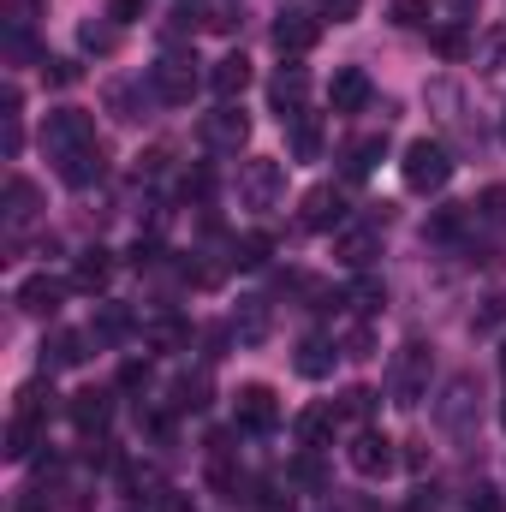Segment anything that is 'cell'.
I'll return each instance as SVG.
<instances>
[{"mask_svg": "<svg viewBox=\"0 0 506 512\" xmlns=\"http://www.w3.org/2000/svg\"><path fill=\"white\" fill-rule=\"evenodd\" d=\"M399 173H405V185H411V191H441V185L453 179V155H447L441 143H429V137H417V143L405 149V161H399Z\"/></svg>", "mask_w": 506, "mask_h": 512, "instance_id": "obj_1", "label": "cell"}, {"mask_svg": "<svg viewBox=\"0 0 506 512\" xmlns=\"http://www.w3.org/2000/svg\"><path fill=\"white\" fill-rule=\"evenodd\" d=\"M84 143H96V120L84 114V108H54L48 120H42V149L60 161V155H72V149H84Z\"/></svg>", "mask_w": 506, "mask_h": 512, "instance_id": "obj_2", "label": "cell"}, {"mask_svg": "<svg viewBox=\"0 0 506 512\" xmlns=\"http://www.w3.org/2000/svg\"><path fill=\"white\" fill-rule=\"evenodd\" d=\"M280 191H286V167H280V161L256 155V161L239 167V197H245V209H274Z\"/></svg>", "mask_w": 506, "mask_h": 512, "instance_id": "obj_3", "label": "cell"}, {"mask_svg": "<svg viewBox=\"0 0 506 512\" xmlns=\"http://www.w3.org/2000/svg\"><path fill=\"white\" fill-rule=\"evenodd\" d=\"M149 90H155L161 102H173V108L191 102V96H197V60H191V54H167V60H155V66H149Z\"/></svg>", "mask_w": 506, "mask_h": 512, "instance_id": "obj_4", "label": "cell"}, {"mask_svg": "<svg viewBox=\"0 0 506 512\" xmlns=\"http://www.w3.org/2000/svg\"><path fill=\"white\" fill-rule=\"evenodd\" d=\"M233 423L251 429V435H268V429L280 423V399H274V387H262V382L239 387V393H233Z\"/></svg>", "mask_w": 506, "mask_h": 512, "instance_id": "obj_5", "label": "cell"}, {"mask_svg": "<svg viewBox=\"0 0 506 512\" xmlns=\"http://www.w3.org/2000/svg\"><path fill=\"white\" fill-rule=\"evenodd\" d=\"M197 137H203V149H239L245 137H251V120L227 102V108H215V114H203V126H197Z\"/></svg>", "mask_w": 506, "mask_h": 512, "instance_id": "obj_6", "label": "cell"}, {"mask_svg": "<svg viewBox=\"0 0 506 512\" xmlns=\"http://www.w3.org/2000/svg\"><path fill=\"white\" fill-rule=\"evenodd\" d=\"M423 382H429V352L411 340V346L399 352V364H393V405H417Z\"/></svg>", "mask_w": 506, "mask_h": 512, "instance_id": "obj_7", "label": "cell"}, {"mask_svg": "<svg viewBox=\"0 0 506 512\" xmlns=\"http://www.w3.org/2000/svg\"><path fill=\"white\" fill-rule=\"evenodd\" d=\"M322 42V18L316 12H280V24H274V48L280 54H310Z\"/></svg>", "mask_w": 506, "mask_h": 512, "instance_id": "obj_8", "label": "cell"}, {"mask_svg": "<svg viewBox=\"0 0 506 512\" xmlns=\"http://www.w3.org/2000/svg\"><path fill=\"white\" fill-rule=\"evenodd\" d=\"M346 459H352V471H358V477H387V471L399 465L393 441H387V435H376V429H364V435L352 441V453H346Z\"/></svg>", "mask_w": 506, "mask_h": 512, "instance_id": "obj_9", "label": "cell"}, {"mask_svg": "<svg viewBox=\"0 0 506 512\" xmlns=\"http://www.w3.org/2000/svg\"><path fill=\"white\" fill-rule=\"evenodd\" d=\"M108 173V155H102V143H84V149H72V155H60V179L72 185V191H84V185H96Z\"/></svg>", "mask_w": 506, "mask_h": 512, "instance_id": "obj_10", "label": "cell"}, {"mask_svg": "<svg viewBox=\"0 0 506 512\" xmlns=\"http://www.w3.org/2000/svg\"><path fill=\"white\" fill-rule=\"evenodd\" d=\"M328 102H334V114H358V108L370 102V78H364V66H340L334 84H328Z\"/></svg>", "mask_w": 506, "mask_h": 512, "instance_id": "obj_11", "label": "cell"}, {"mask_svg": "<svg viewBox=\"0 0 506 512\" xmlns=\"http://www.w3.org/2000/svg\"><path fill=\"white\" fill-rule=\"evenodd\" d=\"M60 298H66V280H54V274H30L18 286V310H30V316H54Z\"/></svg>", "mask_w": 506, "mask_h": 512, "instance_id": "obj_12", "label": "cell"}, {"mask_svg": "<svg viewBox=\"0 0 506 512\" xmlns=\"http://www.w3.org/2000/svg\"><path fill=\"white\" fill-rule=\"evenodd\" d=\"M84 334H72V328H54L48 340H42V370H78L84 364Z\"/></svg>", "mask_w": 506, "mask_h": 512, "instance_id": "obj_13", "label": "cell"}, {"mask_svg": "<svg viewBox=\"0 0 506 512\" xmlns=\"http://www.w3.org/2000/svg\"><path fill=\"white\" fill-rule=\"evenodd\" d=\"M245 84H251V60H245V54H227V60H215V72H209V90H215L221 102L245 96Z\"/></svg>", "mask_w": 506, "mask_h": 512, "instance_id": "obj_14", "label": "cell"}, {"mask_svg": "<svg viewBox=\"0 0 506 512\" xmlns=\"http://www.w3.org/2000/svg\"><path fill=\"white\" fill-rule=\"evenodd\" d=\"M340 221H346L340 191H334V185H316V191L304 197V227H316V233H322V227H340Z\"/></svg>", "mask_w": 506, "mask_h": 512, "instance_id": "obj_15", "label": "cell"}, {"mask_svg": "<svg viewBox=\"0 0 506 512\" xmlns=\"http://www.w3.org/2000/svg\"><path fill=\"white\" fill-rule=\"evenodd\" d=\"M334 358H340V346L334 340H322V334H310L304 346H298V376H310V382H322V376H334Z\"/></svg>", "mask_w": 506, "mask_h": 512, "instance_id": "obj_16", "label": "cell"}, {"mask_svg": "<svg viewBox=\"0 0 506 512\" xmlns=\"http://www.w3.org/2000/svg\"><path fill=\"white\" fill-rule=\"evenodd\" d=\"M381 251V239L370 227H340V239H334V256L346 262V268H370V256Z\"/></svg>", "mask_w": 506, "mask_h": 512, "instance_id": "obj_17", "label": "cell"}, {"mask_svg": "<svg viewBox=\"0 0 506 512\" xmlns=\"http://www.w3.org/2000/svg\"><path fill=\"white\" fill-rule=\"evenodd\" d=\"M108 280H114V251L90 245V251L78 256V268H72V286H84V292H102Z\"/></svg>", "mask_w": 506, "mask_h": 512, "instance_id": "obj_18", "label": "cell"}, {"mask_svg": "<svg viewBox=\"0 0 506 512\" xmlns=\"http://www.w3.org/2000/svg\"><path fill=\"white\" fill-rule=\"evenodd\" d=\"M108 417H114V399H108V393H96V387H90V393H78V399H72V423H78L84 435H102V429H108Z\"/></svg>", "mask_w": 506, "mask_h": 512, "instance_id": "obj_19", "label": "cell"}, {"mask_svg": "<svg viewBox=\"0 0 506 512\" xmlns=\"http://www.w3.org/2000/svg\"><path fill=\"white\" fill-rule=\"evenodd\" d=\"M334 423H340V411L316 405V411H304V417H298V441H304L310 453H322V447L334 441Z\"/></svg>", "mask_w": 506, "mask_h": 512, "instance_id": "obj_20", "label": "cell"}, {"mask_svg": "<svg viewBox=\"0 0 506 512\" xmlns=\"http://www.w3.org/2000/svg\"><path fill=\"white\" fill-rule=\"evenodd\" d=\"M304 90H310V78H304V66H280V78H274V108H286L280 120H292V114H298V102H304Z\"/></svg>", "mask_w": 506, "mask_h": 512, "instance_id": "obj_21", "label": "cell"}, {"mask_svg": "<svg viewBox=\"0 0 506 512\" xmlns=\"http://www.w3.org/2000/svg\"><path fill=\"white\" fill-rule=\"evenodd\" d=\"M126 334H131V310H126V304H102V310H96V322H90V340L114 346V340H126Z\"/></svg>", "mask_w": 506, "mask_h": 512, "instance_id": "obj_22", "label": "cell"}, {"mask_svg": "<svg viewBox=\"0 0 506 512\" xmlns=\"http://www.w3.org/2000/svg\"><path fill=\"white\" fill-rule=\"evenodd\" d=\"M233 334H239L245 346L268 340V304H262V298H245V304H239V316H233Z\"/></svg>", "mask_w": 506, "mask_h": 512, "instance_id": "obj_23", "label": "cell"}, {"mask_svg": "<svg viewBox=\"0 0 506 512\" xmlns=\"http://www.w3.org/2000/svg\"><path fill=\"white\" fill-rule=\"evenodd\" d=\"M30 447H36V417H12V429H6V459L18 465V459H30Z\"/></svg>", "mask_w": 506, "mask_h": 512, "instance_id": "obj_24", "label": "cell"}, {"mask_svg": "<svg viewBox=\"0 0 506 512\" xmlns=\"http://www.w3.org/2000/svg\"><path fill=\"white\" fill-rule=\"evenodd\" d=\"M381 149H387L381 137H364V143H352V149H346V179H364V173H370V167L381 161Z\"/></svg>", "mask_w": 506, "mask_h": 512, "instance_id": "obj_25", "label": "cell"}, {"mask_svg": "<svg viewBox=\"0 0 506 512\" xmlns=\"http://www.w3.org/2000/svg\"><path fill=\"white\" fill-rule=\"evenodd\" d=\"M6 203H12V209H6L12 227H24V221L36 215V185H30V179H12V185H6Z\"/></svg>", "mask_w": 506, "mask_h": 512, "instance_id": "obj_26", "label": "cell"}, {"mask_svg": "<svg viewBox=\"0 0 506 512\" xmlns=\"http://www.w3.org/2000/svg\"><path fill=\"white\" fill-rule=\"evenodd\" d=\"M78 42H84L90 54H114V48H120V24H114V18H108V24H84Z\"/></svg>", "mask_w": 506, "mask_h": 512, "instance_id": "obj_27", "label": "cell"}, {"mask_svg": "<svg viewBox=\"0 0 506 512\" xmlns=\"http://www.w3.org/2000/svg\"><path fill=\"white\" fill-rule=\"evenodd\" d=\"M292 149H298V161H316V149H322V131H316V120L292 114Z\"/></svg>", "mask_w": 506, "mask_h": 512, "instance_id": "obj_28", "label": "cell"}, {"mask_svg": "<svg viewBox=\"0 0 506 512\" xmlns=\"http://www.w3.org/2000/svg\"><path fill=\"white\" fill-rule=\"evenodd\" d=\"M381 304H387V286H381V280H358V286H352V310H358V316H376Z\"/></svg>", "mask_w": 506, "mask_h": 512, "instance_id": "obj_29", "label": "cell"}, {"mask_svg": "<svg viewBox=\"0 0 506 512\" xmlns=\"http://www.w3.org/2000/svg\"><path fill=\"white\" fill-rule=\"evenodd\" d=\"M268 262V239L262 233H245L239 245H233V268H262Z\"/></svg>", "mask_w": 506, "mask_h": 512, "instance_id": "obj_30", "label": "cell"}, {"mask_svg": "<svg viewBox=\"0 0 506 512\" xmlns=\"http://www.w3.org/2000/svg\"><path fill=\"white\" fill-rule=\"evenodd\" d=\"M370 411H376V393H370V387H346V399H340V417H346V423H364Z\"/></svg>", "mask_w": 506, "mask_h": 512, "instance_id": "obj_31", "label": "cell"}, {"mask_svg": "<svg viewBox=\"0 0 506 512\" xmlns=\"http://www.w3.org/2000/svg\"><path fill=\"white\" fill-rule=\"evenodd\" d=\"M149 340H155L161 352H173V346H185V340H191V328H185V322H173V316H161V322L149 328Z\"/></svg>", "mask_w": 506, "mask_h": 512, "instance_id": "obj_32", "label": "cell"}, {"mask_svg": "<svg viewBox=\"0 0 506 512\" xmlns=\"http://www.w3.org/2000/svg\"><path fill=\"white\" fill-rule=\"evenodd\" d=\"M203 393H209V387H203V376H197V382H191V376H185V382L173 387V405H179V411H203V405H209V399H203Z\"/></svg>", "mask_w": 506, "mask_h": 512, "instance_id": "obj_33", "label": "cell"}, {"mask_svg": "<svg viewBox=\"0 0 506 512\" xmlns=\"http://www.w3.org/2000/svg\"><path fill=\"white\" fill-rule=\"evenodd\" d=\"M78 78V66L72 60H42V84H54V90H66Z\"/></svg>", "mask_w": 506, "mask_h": 512, "instance_id": "obj_34", "label": "cell"}, {"mask_svg": "<svg viewBox=\"0 0 506 512\" xmlns=\"http://www.w3.org/2000/svg\"><path fill=\"white\" fill-rule=\"evenodd\" d=\"M506 322V292H495V298H483V310H477V328H501Z\"/></svg>", "mask_w": 506, "mask_h": 512, "instance_id": "obj_35", "label": "cell"}, {"mask_svg": "<svg viewBox=\"0 0 506 512\" xmlns=\"http://www.w3.org/2000/svg\"><path fill=\"white\" fill-rule=\"evenodd\" d=\"M435 48H441L447 60H459V54L471 48V36H465V30H441V36H435Z\"/></svg>", "mask_w": 506, "mask_h": 512, "instance_id": "obj_36", "label": "cell"}, {"mask_svg": "<svg viewBox=\"0 0 506 512\" xmlns=\"http://www.w3.org/2000/svg\"><path fill=\"white\" fill-rule=\"evenodd\" d=\"M423 0H393V24H423Z\"/></svg>", "mask_w": 506, "mask_h": 512, "instance_id": "obj_37", "label": "cell"}, {"mask_svg": "<svg viewBox=\"0 0 506 512\" xmlns=\"http://www.w3.org/2000/svg\"><path fill=\"white\" fill-rule=\"evenodd\" d=\"M149 382V364H143V358H126V364H120V387H143Z\"/></svg>", "mask_w": 506, "mask_h": 512, "instance_id": "obj_38", "label": "cell"}, {"mask_svg": "<svg viewBox=\"0 0 506 512\" xmlns=\"http://www.w3.org/2000/svg\"><path fill=\"white\" fill-rule=\"evenodd\" d=\"M209 191H215V179H209L203 167H197V173H185V197H209Z\"/></svg>", "mask_w": 506, "mask_h": 512, "instance_id": "obj_39", "label": "cell"}, {"mask_svg": "<svg viewBox=\"0 0 506 512\" xmlns=\"http://www.w3.org/2000/svg\"><path fill=\"white\" fill-rule=\"evenodd\" d=\"M322 12H328L334 24H346V18H358V0H322Z\"/></svg>", "mask_w": 506, "mask_h": 512, "instance_id": "obj_40", "label": "cell"}, {"mask_svg": "<svg viewBox=\"0 0 506 512\" xmlns=\"http://www.w3.org/2000/svg\"><path fill=\"white\" fill-rule=\"evenodd\" d=\"M137 12H143V0H114V6H108V18H114V24H131Z\"/></svg>", "mask_w": 506, "mask_h": 512, "instance_id": "obj_41", "label": "cell"}, {"mask_svg": "<svg viewBox=\"0 0 506 512\" xmlns=\"http://www.w3.org/2000/svg\"><path fill=\"white\" fill-rule=\"evenodd\" d=\"M483 221H506V191H489L483 197Z\"/></svg>", "mask_w": 506, "mask_h": 512, "instance_id": "obj_42", "label": "cell"}, {"mask_svg": "<svg viewBox=\"0 0 506 512\" xmlns=\"http://www.w3.org/2000/svg\"><path fill=\"white\" fill-rule=\"evenodd\" d=\"M471 512H501V489H477L471 495Z\"/></svg>", "mask_w": 506, "mask_h": 512, "instance_id": "obj_43", "label": "cell"}, {"mask_svg": "<svg viewBox=\"0 0 506 512\" xmlns=\"http://www.w3.org/2000/svg\"><path fill=\"white\" fill-rule=\"evenodd\" d=\"M292 483H322V465H316V459H298V465H292Z\"/></svg>", "mask_w": 506, "mask_h": 512, "instance_id": "obj_44", "label": "cell"}, {"mask_svg": "<svg viewBox=\"0 0 506 512\" xmlns=\"http://www.w3.org/2000/svg\"><path fill=\"white\" fill-rule=\"evenodd\" d=\"M411 512H435V489H417L411 495Z\"/></svg>", "mask_w": 506, "mask_h": 512, "instance_id": "obj_45", "label": "cell"}, {"mask_svg": "<svg viewBox=\"0 0 506 512\" xmlns=\"http://www.w3.org/2000/svg\"><path fill=\"white\" fill-rule=\"evenodd\" d=\"M447 6H459V12H465V6H471V0H447Z\"/></svg>", "mask_w": 506, "mask_h": 512, "instance_id": "obj_46", "label": "cell"}, {"mask_svg": "<svg viewBox=\"0 0 506 512\" xmlns=\"http://www.w3.org/2000/svg\"><path fill=\"white\" fill-rule=\"evenodd\" d=\"M501 370H506V352H501Z\"/></svg>", "mask_w": 506, "mask_h": 512, "instance_id": "obj_47", "label": "cell"}, {"mask_svg": "<svg viewBox=\"0 0 506 512\" xmlns=\"http://www.w3.org/2000/svg\"><path fill=\"white\" fill-rule=\"evenodd\" d=\"M501 417H506V405H501Z\"/></svg>", "mask_w": 506, "mask_h": 512, "instance_id": "obj_48", "label": "cell"}]
</instances>
